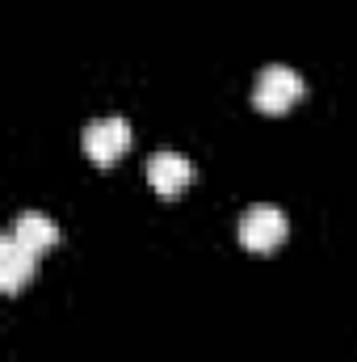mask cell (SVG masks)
I'll use <instances>...</instances> for the list:
<instances>
[{"label": "cell", "mask_w": 357, "mask_h": 362, "mask_svg": "<svg viewBox=\"0 0 357 362\" xmlns=\"http://www.w3.org/2000/svg\"><path fill=\"white\" fill-rule=\"evenodd\" d=\"M38 262H42V253H34V249H25L17 236H0V291L4 295H17L34 274H38Z\"/></svg>", "instance_id": "cell-4"}, {"label": "cell", "mask_w": 357, "mask_h": 362, "mask_svg": "<svg viewBox=\"0 0 357 362\" xmlns=\"http://www.w3.org/2000/svg\"><path fill=\"white\" fill-rule=\"evenodd\" d=\"M131 122L126 118H118V114H109V118H92L89 127H85V156H89L92 165H118L122 156H126V148H131Z\"/></svg>", "instance_id": "cell-3"}, {"label": "cell", "mask_w": 357, "mask_h": 362, "mask_svg": "<svg viewBox=\"0 0 357 362\" xmlns=\"http://www.w3.org/2000/svg\"><path fill=\"white\" fill-rule=\"evenodd\" d=\"M8 236H17V240H21L25 249H34V253H47V249L59 245V223H55L51 215H42V211H21V215L13 219Z\"/></svg>", "instance_id": "cell-6"}, {"label": "cell", "mask_w": 357, "mask_h": 362, "mask_svg": "<svg viewBox=\"0 0 357 362\" xmlns=\"http://www.w3.org/2000/svg\"><path fill=\"white\" fill-rule=\"evenodd\" d=\"M303 93H307V81H303L294 68H286V64H269V68L257 72L253 101H257L261 114H286L294 101H303Z\"/></svg>", "instance_id": "cell-1"}, {"label": "cell", "mask_w": 357, "mask_h": 362, "mask_svg": "<svg viewBox=\"0 0 357 362\" xmlns=\"http://www.w3.org/2000/svg\"><path fill=\"white\" fill-rule=\"evenodd\" d=\"M147 181H152V189L160 194V198H177L189 189V181H193V165L181 156V152H156L152 160H147Z\"/></svg>", "instance_id": "cell-5"}, {"label": "cell", "mask_w": 357, "mask_h": 362, "mask_svg": "<svg viewBox=\"0 0 357 362\" xmlns=\"http://www.w3.org/2000/svg\"><path fill=\"white\" fill-rule=\"evenodd\" d=\"M286 232H290L286 215H282L277 206H269V202L248 206V211L240 215V223H236V236H240V245H244L248 253H273V249L286 240Z\"/></svg>", "instance_id": "cell-2"}]
</instances>
